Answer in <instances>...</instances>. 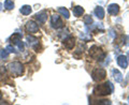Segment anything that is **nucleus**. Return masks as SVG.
Returning <instances> with one entry per match:
<instances>
[{
	"instance_id": "nucleus-12",
	"label": "nucleus",
	"mask_w": 129,
	"mask_h": 105,
	"mask_svg": "<svg viewBox=\"0 0 129 105\" xmlns=\"http://www.w3.org/2000/svg\"><path fill=\"white\" fill-rule=\"evenodd\" d=\"M95 15L99 19H102L104 17V10H103V8L102 7H97L95 9Z\"/></svg>"
},
{
	"instance_id": "nucleus-24",
	"label": "nucleus",
	"mask_w": 129,
	"mask_h": 105,
	"mask_svg": "<svg viewBox=\"0 0 129 105\" xmlns=\"http://www.w3.org/2000/svg\"><path fill=\"white\" fill-rule=\"evenodd\" d=\"M2 10V5H0V11Z\"/></svg>"
},
{
	"instance_id": "nucleus-11",
	"label": "nucleus",
	"mask_w": 129,
	"mask_h": 105,
	"mask_svg": "<svg viewBox=\"0 0 129 105\" xmlns=\"http://www.w3.org/2000/svg\"><path fill=\"white\" fill-rule=\"evenodd\" d=\"M108 12L110 15H116L118 14L119 12V7L116 5V3H112V5H110L108 7Z\"/></svg>"
},
{
	"instance_id": "nucleus-13",
	"label": "nucleus",
	"mask_w": 129,
	"mask_h": 105,
	"mask_svg": "<svg viewBox=\"0 0 129 105\" xmlns=\"http://www.w3.org/2000/svg\"><path fill=\"white\" fill-rule=\"evenodd\" d=\"M112 73H113V76H114V78L116 80V83H120L123 80V75H122V73H120L118 70L114 69V70L112 71Z\"/></svg>"
},
{
	"instance_id": "nucleus-19",
	"label": "nucleus",
	"mask_w": 129,
	"mask_h": 105,
	"mask_svg": "<svg viewBox=\"0 0 129 105\" xmlns=\"http://www.w3.org/2000/svg\"><path fill=\"white\" fill-rule=\"evenodd\" d=\"M8 56H9V51L7 49H0V59L3 60V59H7Z\"/></svg>"
},
{
	"instance_id": "nucleus-3",
	"label": "nucleus",
	"mask_w": 129,
	"mask_h": 105,
	"mask_svg": "<svg viewBox=\"0 0 129 105\" xmlns=\"http://www.w3.org/2000/svg\"><path fill=\"white\" fill-rule=\"evenodd\" d=\"M9 70L11 71V73L15 75V76H21L23 73H24V67L21 62L18 61H14V62H11L9 66Z\"/></svg>"
},
{
	"instance_id": "nucleus-4",
	"label": "nucleus",
	"mask_w": 129,
	"mask_h": 105,
	"mask_svg": "<svg viewBox=\"0 0 129 105\" xmlns=\"http://www.w3.org/2000/svg\"><path fill=\"white\" fill-rule=\"evenodd\" d=\"M91 76H92V79H94L95 82H100V80H102V79L106 78L107 72L102 68H96L95 70L92 71Z\"/></svg>"
},
{
	"instance_id": "nucleus-5",
	"label": "nucleus",
	"mask_w": 129,
	"mask_h": 105,
	"mask_svg": "<svg viewBox=\"0 0 129 105\" xmlns=\"http://www.w3.org/2000/svg\"><path fill=\"white\" fill-rule=\"evenodd\" d=\"M51 24H52V27L53 28H56V29H58V28H61L63 26L62 22L60 21V17L58 15H52V21H51Z\"/></svg>"
},
{
	"instance_id": "nucleus-23",
	"label": "nucleus",
	"mask_w": 129,
	"mask_h": 105,
	"mask_svg": "<svg viewBox=\"0 0 129 105\" xmlns=\"http://www.w3.org/2000/svg\"><path fill=\"white\" fill-rule=\"evenodd\" d=\"M6 49H7L8 51H9V52H16L15 48H14L13 46H12V45H8V46H7V48H6Z\"/></svg>"
},
{
	"instance_id": "nucleus-14",
	"label": "nucleus",
	"mask_w": 129,
	"mask_h": 105,
	"mask_svg": "<svg viewBox=\"0 0 129 105\" xmlns=\"http://www.w3.org/2000/svg\"><path fill=\"white\" fill-rule=\"evenodd\" d=\"M84 13V9L82 7L80 6H76L73 8V14L74 16H76V17H80V16H82V14Z\"/></svg>"
},
{
	"instance_id": "nucleus-22",
	"label": "nucleus",
	"mask_w": 129,
	"mask_h": 105,
	"mask_svg": "<svg viewBox=\"0 0 129 105\" xmlns=\"http://www.w3.org/2000/svg\"><path fill=\"white\" fill-rule=\"evenodd\" d=\"M84 22H85L86 25H90V24L92 23V19H91V17L89 15H86L85 17H84Z\"/></svg>"
},
{
	"instance_id": "nucleus-8",
	"label": "nucleus",
	"mask_w": 129,
	"mask_h": 105,
	"mask_svg": "<svg viewBox=\"0 0 129 105\" xmlns=\"http://www.w3.org/2000/svg\"><path fill=\"white\" fill-rule=\"evenodd\" d=\"M27 41L32 48H35V49L38 50V46H39V39L38 38H35V37H32V35H28Z\"/></svg>"
},
{
	"instance_id": "nucleus-17",
	"label": "nucleus",
	"mask_w": 129,
	"mask_h": 105,
	"mask_svg": "<svg viewBox=\"0 0 129 105\" xmlns=\"http://www.w3.org/2000/svg\"><path fill=\"white\" fill-rule=\"evenodd\" d=\"M58 12L61 15L64 16V18H69L70 17V13H69V11H68L66 8H58Z\"/></svg>"
},
{
	"instance_id": "nucleus-26",
	"label": "nucleus",
	"mask_w": 129,
	"mask_h": 105,
	"mask_svg": "<svg viewBox=\"0 0 129 105\" xmlns=\"http://www.w3.org/2000/svg\"><path fill=\"white\" fill-rule=\"evenodd\" d=\"M128 101H129V98H128Z\"/></svg>"
},
{
	"instance_id": "nucleus-2",
	"label": "nucleus",
	"mask_w": 129,
	"mask_h": 105,
	"mask_svg": "<svg viewBox=\"0 0 129 105\" xmlns=\"http://www.w3.org/2000/svg\"><path fill=\"white\" fill-rule=\"evenodd\" d=\"M89 56L91 58H94L95 60H100L101 61L106 57V54H104V51L100 47L94 45L89 48Z\"/></svg>"
},
{
	"instance_id": "nucleus-20",
	"label": "nucleus",
	"mask_w": 129,
	"mask_h": 105,
	"mask_svg": "<svg viewBox=\"0 0 129 105\" xmlns=\"http://www.w3.org/2000/svg\"><path fill=\"white\" fill-rule=\"evenodd\" d=\"M125 42V35H120L119 38H117L115 40V44H117L118 46H122Z\"/></svg>"
},
{
	"instance_id": "nucleus-15",
	"label": "nucleus",
	"mask_w": 129,
	"mask_h": 105,
	"mask_svg": "<svg viewBox=\"0 0 129 105\" xmlns=\"http://www.w3.org/2000/svg\"><path fill=\"white\" fill-rule=\"evenodd\" d=\"M21 40H22V34H21V33H14V34L10 38V41H11L12 43H14V44H16L18 41H21Z\"/></svg>"
},
{
	"instance_id": "nucleus-7",
	"label": "nucleus",
	"mask_w": 129,
	"mask_h": 105,
	"mask_svg": "<svg viewBox=\"0 0 129 105\" xmlns=\"http://www.w3.org/2000/svg\"><path fill=\"white\" fill-rule=\"evenodd\" d=\"M74 44H75V40L72 35H68V38H66L63 40V45H64V47H67L68 49L73 48Z\"/></svg>"
},
{
	"instance_id": "nucleus-18",
	"label": "nucleus",
	"mask_w": 129,
	"mask_h": 105,
	"mask_svg": "<svg viewBox=\"0 0 129 105\" xmlns=\"http://www.w3.org/2000/svg\"><path fill=\"white\" fill-rule=\"evenodd\" d=\"M5 8L7 10H12L14 8V3L11 0H6L5 1Z\"/></svg>"
},
{
	"instance_id": "nucleus-10",
	"label": "nucleus",
	"mask_w": 129,
	"mask_h": 105,
	"mask_svg": "<svg viewBox=\"0 0 129 105\" xmlns=\"http://www.w3.org/2000/svg\"><path fill=\"white\" fill-rule=\"evenodd\" d=\"M36 18H37V21L40 23V24H44L46 22L47 19V13L46 11H41L40 13H38L36 15Z\"/></svg>"
},
{
	"instance_id": "nucleus-9",
	"label": "nucleus",
	"mask_w": 129,
	"mask_h": 105,
	"mask_svg": "<svg viewBox=\"0 0 129 105\" xmlns=\"http://www.w3.org/2000/svg\"><path fill=\"white\" fill-rule=\"evenodd\" d=\"M117 63H118V66L122 68V69H126V68L128 67L127 57H126V56H124V55L118 56V58H117Z\"/></svg>"
},
{
	"instance_id": "nucleus-16",
	"label": "nucleus",
	"mask_w": 129,
	"mask_h": 105,
	"mask_svg": "<svg viewBox=\"0 0 129 105\" xmlns=\"http://www.w3.org/2000/svg\"><path fill=\"white\" fill-rule=\"evenodd\" d=\"M21 13L24 15H28L31 13V7L30 6H23L21 8Z\"/></svg>"
},
{
	"instance_id": "nucleus-6",
	"label": "nucleus",
	"mask_w": 129,
	"mask_h": 105,
	"mask_svg": "<svg viewBox=\"0 0 129 105\" xmlns=\"http://www.w3.org/2000/svg\"><path fill=\"white\" fill-rule=\"evenodd\" d=\"M26 30L29 32V33H36V32L39 31V26H38L37 23L30 21V22L27 23V25H26Z\"/></svg>"
},
{
	"instance_id": "nucleus-25",
	"label": "nucleus",
	"mask_w": 129,
	"mask_h": 105,
	"mask_svg": "<svg viewBox=\"0 0 129 105\" xmlns=\"http://www.w3.org/2000/svg\"><path fill=\"white\" fill-rule=\"evenodd\" d=\"M1 96H2V95H1V92H0V99H1Z\"/></svg>"
},
{
	"instance_id": "nucleus-21",
	"label": "nucleus",
	"mask_w": 129,
	"mask_h": 105,
	"mask_svg": "<svg viewBox=\"0 0 129 105\" xmlns=\"http://www.w3.org/2000/svg\"><path fill=\"white\" fill-rule=\"evenodd\" d=\"M7 76V72H6V69L3 67H0V79H3V77Z\"/></svg>"
},
{
	"instance_id": "nucleus-1",
	"label": "nucleus",
	"mask_w": 129,
	"mask_h": 105,
	"mask_svg": "<svg viewBox=\"0 0 129 105\" xmlns=\"http://www.w3.org/2000/svg\"><path fill=\"white\" fill-rule=\"evenodd\" d=\"M94 94L99 95V96H104V95H109L113 92V86L110 82H107L106 84L102 85H97L94 88Z\"/></svg>"
}]
</instances>
